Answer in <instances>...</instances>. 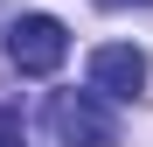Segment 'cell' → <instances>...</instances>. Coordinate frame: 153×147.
Here are the masks:
<instances>
[{"label": "cell", "mask_w": 153, "mask_h": 147, "mask_svg": "<svg viewBox=\"0 0 153 147\" xmlns=\"http://www.w3.org/2000/svg\"><path fill=\"white\" fill-rule=\"evenodd\" d=\"M91 91L105 98H139L146 91V49L132 42H105V49H91Z\"/></svg>", "instance_id": "3"}, {"label": "cell", "mask_w": 153, "mask_h": 147, "mask_svg": "<svg viewBox=\"0 0 153 147\" xmlns=\"http://www.w3.org/2000/svg\"><path fill=\"white\" fill-rule=\"evenodd\" d=\"M0 147H28V133H21V112L0 105Z\"/></svg>", "instance_id": "4"}, {"label": "cell", "mask_w": 153, "mask_h": 147, "mask_svg": "<svg viewBox=\"0 0 153 147\" xmlns=\"http://www.w3.org/2000/svg\"><path fill=\"white\" fill-rule=\"evenodd\" d=\"M97 7H153V0H97Z\"/></svg>", "instance_id": "5"}, {"label": "cell", "mask_w": 153, "mask_h": 147, "mask_svg": "<svg viewBox=\"0 0 153 147\" xmlns=\"http://www.w3.org/2000/svg\"><path fill=\"white\" fill-rule=\"evenodd\" d=\"M7 56L21 77H56L63 56H70V28L56 14H21L14 28H7Z\"/></svg>", "instance_id": "2"}, {"label": "cell", "mask_w": 153, "mask_h": 147, "mask_svg": "<svg viewBox=\"0 0 153 147\" xmlns=\"http://www.w3.org/2000/svg\"><path fill=\"white\" fill-rule=\"evenodd\" d=\"M49 126L63 147H118V112L97 91H56L49 98Z\"/></svg>", "instance_id": "1"}]
</instances>
